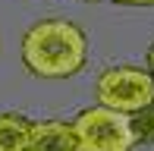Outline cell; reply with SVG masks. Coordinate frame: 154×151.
I'll return each instance as SVG.
<instances>
[{
  "mask_svg": "<svg viewBox=\"0 0 154 151\" xmlns=\"http://www.w3.org/2000/svg\"><path fill=\"white\" fill-rule=\"evenodd\" d=\"M85 57L88 41L79 25L66 19H44L22 38V60L29 72L41 79H66L85 66Z\"/></svg>",
  "mask_w": 154,
  "mask_h": 151,
  "instance_id": "1",
  "label": "cell"
},
{
  "mask_svg": "<svg viewBox=\"0 0 154 151\" xmlns=\"http://www.w3.org/2000/svg\"><path fill=\"white\" fill-rule=\"evenodd\" d=\"M97 107L116 113H138L142 107L154 104V79L138 66H110L97 76Z\"/></svg>",
  "mask_w": 154,
  "mask_h": 151,
  "instance_id": "2",
  "label": "cell"
},
{
  "mask_svg": "<svg viewBox=\"0 0 154 151\" xmlns=\"http://www.w3.org/2000/svg\"><path fill=\"white\" fill-rule=\"evenodd\" d=\"M69 126L75 132L79 151H132L126 113L107 110V107H88Z\"/></svg>",
  "mask_w": 154,
  "mask_h": 151,
  "instance_id": "3",
  "label": "cell"
},
{
  "mask_svg": "<svg viewBox=\"0 0 154 151\" xmlns=\"http://www.w3.org/2000/svg\"><path fill=\"white\" fill-rule=\"evenodd\" d=\"M25 151H79V142H75V132L69 123L41 120V123H32Z\"/></svg>",
  "mask_w": 154,
  "mask_h": 151,
  "instance_id": "4",
  "label": "cell"
},
{
  "mask_svg": "<svg viewBox=\"0 0 154 151\" xmlns=\"http://www.w3.org/2000/svg\"><path fill=\"white\" fill-rule=\"evenodd\" d=\"M32 123L22 113H0V151H25Z\"/></svg>",
  "mask_w": 154,
  "mask_h": 151,
  "instance_id": "5",
  "label": "cell"
},
{
  "mask_svg": "<svg viewBox=\"0 0 154 151\" xmlns=\"http://www.w3.org/2000/svg\"><path fill=\"white\" fill-rule=\"evenodd\" d=\"M129 135L132 145H154V104L142 107L138 113H129Z\"/></svg>",
  "mask_w": 154,
  "mask_h": 151,
  "instance_id": "6",
  "label": "cell"
},
{
  "mask_svg": "<svg viewBox=\"0 0 154 151\" xmlns=\"http://www.w3.org/2000/svg\"><path fill=\"white\" fill-rule=\"evenodd\" d=\"M145 66H148V69H145V72H148L151 79H154V44L148 47V57H145Z\"/></svg>",
  "mask_w": 154,
  "mask_h": 151,
  "instance_id": "7",
  "label": "cell"
},
{
  "mask_svg": "<svg viewBox=\"0 0 154 151\" xmlns=\"http://www.w3.org/2000/svg\"><path fill=\"white\" fill-rule=\"evenodd\" d=\"M116 3H126V6H154V0H116Z\"/></svg>",
  "mask_w": 154,
  "mask_h": 151,
  "instance_id": "8",
  "label": "cell"
},
{
  "mask_svg": "<svg viewBox=\"0 0 154 151\" xmlns=\"http://www.w3.org/2000/svg\"><path fill=\"white\" fill-rule=\"evenodd\" d=\"M85 3H91V0H85Z\"/></svg>",
  "mask_w": 154,
  "mask_h": 151,
  "instance_id": "9",
  "label": "cell"
}]
</instances>
